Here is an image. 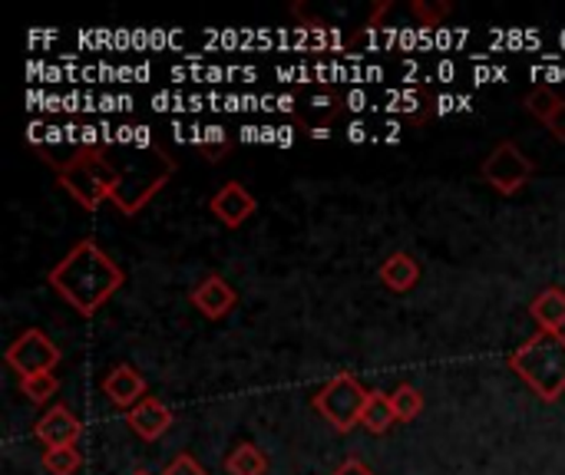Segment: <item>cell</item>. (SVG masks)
Returning <instances> with one entry per match:
<instances>
[{
  "label": "cell",
  "instance_id": "obj_7",
  "mask_svg": "<svg viewBox=\"0 0 565 475\" xmlns=\"http://www.w3.org/2000/svg\"><path fill=\"white\" fill-rule=\"evenodd\" d=\"M7 367L17 370L20 377H36V374H53L63 360L60 347L40 331V327H30L23 331L10 347H7Z\"/></svg>",
  "mask_w": 565,
  "mask_h": 475
},
{
  "label": "cell",
  "instance_id": "obj_8",
  "mask_svg": "<svg viewBox=\"0 0 565 475\" xmlns=\"http://www.w3.org/2000/svg\"><path fill=\"white\" fill-rule=\"evenodd\" d=\"M83 433V423L73 417L70 407L63 403H53L36 423H33V436L46 446V450H60V446H76Z\"/></svg>",
  "mask_w": 565,
  "mask_h": 475
},
{
  "label": "cell",
  "instance_id": "obj_19",
  "mask_svg": "<svg viewBox=\"0 0 565 475\" xmlns=\"http://www.w3.org/2000/svg\"><path fill=\"white\" fill-rule=\"evenodd\" d=\"M40 463H43V469L50 475H76L83 456H79L76 446H60V450H43Z\"/></svg>",
  "mask_w": 565,
  "mask_h": 475
},
{
  "label": "cell",
  "instance_id": "obj_2",
  "mask_svg": "<svg viewBox=\"0 0 565 475\" xmlns=\"http://www.w3.org/2000/svg\"><path fill=\"white\" fill-rule=\"evenodd\" d=\"M43 162L56 172V182L79 202V208L96 212L106 198H113L116 162L103 145H79L66 159H43Z\"/></svg>",
  "mask_w": 565,
  "mask_h": 475
},
{
  "label": "cell",
  "instance_id": "obj_23",
  "mask_svg": "<svg viewBox=\"0 0 565 475\" xmlns=\"http://www.w3.org/2000/svg\"><path fill=\"white\" fill-rule=\"evenodd\" d=\"M546 129H550V136H553L556 142H565V99L559 102V109L546 119Z\"/></svg>",
  "mask_w": 565,
  "mask_h": 475
},
{
  "label": "cell",
  "instance_id": "obj_21",
  "mask_svg": "<svg viewBox=\"0 0 565 475\" xmlns=\"http://www.w3.org/2000/svg\"><path fill=\"white\" fill-rule=\"evenodd\" d=\"M411 10H414V17H417L424 26H437L444 17H450V10H454V7H450L447 0H444V3H434V0H414V3H411Z\"/></svg>",
  "mask_w": 565,
  "mask_h": 475
},
{
  "label": "cell",
  "instance_id": "obj_10",
  "mask_svg": "<svg viewBox=\"0 0 565 475\" xmlns=\"http://www.w3.org/2000/svg\"><path fill=\"white\" fill-rule=\"evenodd\" d=\"M235 304H238V294L222 274H209L192 288V307L209 321H222Z\"/></svg>",
  "mask_w": 565,
  "mask_h": 475
},
{
  "label": "cell",
  "instance_id": "obj_24",
  "mask_svg": "<svg viewBox=\"0 0 565 475\" xmlns=\"http://www.w3.org/2000/svg\"><path fill=\"white\" fill-rule=\"evenodd\" d=\"M331 475H374V469H367L361 460H348L344 466H338Z\"/></svg>",
  "mask_w": 565,
  "mask_h": 475
},
{
  "label": "cell",
  "instance_id": "obj_12",
  "mask_svg": "<svg viewBox=\"0 0 565 475\" xmlns=\"http://www.w3.org/2000/svg\"><path fill=\"white\" fill-rule=\"evenodd\" d=\"M126 423H129V430H132L139 440L156 443V440H162V436L172 430L175 417H172V410H169L162 400L146 397L136 410H129V413H126Z\"/></svg>",
  "mask_w": 565,
  "mask_h": 475
},
{
  "label": "cell",
  "instance_id": "obj_9",
  "mask_svg": "<svg viewBox=\"0 0 565 475\" xmlns=\"http://www.w3.org/2000/svg\"><path fill=\"white\" fill-rule=\"evenodd\" d=\"M209 208H212V215H215L225 228H238V225H245V222L258 212V202H255V195H252L242 182H225V185L212 195Z\"/></svg>",
  "mask_w": 565,
  "mask_h": 475
},
{
  "label": "cell",
  "instance_id": "obj_13",
  "mask_svg": "<svg viewBox=\"0 0 565 475\" xmlns=\"http://www.w3.org/2000/svg\"><path fill=\"white\" fill-rule=\"evenodd\" d=\"M530 317L540 324V331L563 334L565 331V291L563 288H543L530 301Z\"/></svg>",
  "mask_w": 565,
  "mask_h": 475
},
{
  "label": "cell",
  "instance_id": "obj_25",
  "mask_svg": "<svg viewBox=\"0 0 565 475\" xmlns=\"http://www.w3.org/2000/svg\"><path fill=\"white\" fill-rule=\"evenodd\" d=\"M136 475H149V473H136Z\"/></svg>",
  "mask_w": 565,
  "mask_h": 475
},
{
  "label": "cell",
  "instance_id": "obj_4",
  "mask_svg": "<svg viewBox=\"0 0 565 475\" xmlns=\"http://www.w3.org/2000/svg\"><path fill=\"white\" fill-rule=\"evenodd\" d=\"M175 175V159L152 145V149H142V152H132L129 162H116V188H113V198L116 208L122 215H136L142 212L156 192H162L169 185V179Z\"/></svg>",
  "mask_w": 565,
  "mask_h": 475
},
{
  "label": "cell",
  "instance_id": "obj_15",
  "mask_svg": "<svg viewBox=\"0 0 565 475\" xmlns=\"http://www.w3.org/2000/svg\"><path fill=\"white\" fill-rule=\"evenodd\" d=\"M225 473L228 475H265L268 473V456L255 443H238L225 456Z\"/></svg>",
  "mask_w": 565,
  "mask_h": 475
},
{
  "label": "cell",
  "instance_id": "obj_18",
  "mask_svg": "<svg viewBox=\"0 0 565 475\" xmlns=\"http://www.w3.org/2000/svg\"><path fill=\"white\" fill-rule=\"evenodd\" d=\"M56 390H60V380H56V374H36V377H20V393L30 400V403H36V407H43V403H50L53 397H56Z\"/></svg>",
  "mask_w": 565,
  "mask_h": 475
},
{
  "label": "cell",
  "instance_id": "obj_11",
  "mask_svg": "<svg viewBox=\"0 0 565 475\" xmlns=\"http://www.w3.org/2000/svg\"><path fill=\"white\" fill-rule=\"evenodd\" d=\"M146 390H149V384H146V377L136 370V367H129V364H116L106 377H103V393L119 407V410H136L142 400H146Z\"/></svg>",
  "mask_w": 565,
  "mask_h": 475
},
{
  "label": "cell",
  "instance_id": "obj_3",
  "mask_svg": "<svg viewBox=\"0 0 565 475\" xmlns=\"http://www.w3.org/2000/svg\"><path fill=\"white\" fill-rule=\"evenodd\" d=\"M510 370L543 403H556L565 393V334L536 331L510 354Z\"/></svg>",
  "mask_w": 565,
  "mask_h": 475
},
{
  "label": "cell",
  "instance_id": "obj_5",
  "mask_svg": "<svg viewBox=\"0 0 565 475\" xmlns=\"http://www.w3.org/2000/svg\"><path fill=\"white\" fill-rule=\"evenodd\" d=\"M367 400H371V393L361 387V380L354 374H338L315 393V410L338 433H351L354 427H361Z\"/></svg>",
  "mask_w": 565,
  "mask_h": 475
},
{
  "label": "cell",
  "instance_id": "obj_20",
  "mask_svg": "<svg viewBox=\"0 0 565 475\" xmlns=\"http://www.w3.org/2000/svg\"><path fill=\"white\" fill-rule=\"evenodd\" d=\"M559 102H563V96H559L553 86H533V89L526 93V109H530L540 122H546V119L559 109Z\"/></svg>",
  "mask_w": 565,
  "mask_h": 475
},
{
  "label": "cell",
  "instance_id": "obj_1",
  "mask_svg": "<svg viewBox=\"0 0 565 475\" xmlns=\"http://www.w3.org/2000/svg\"><path fill=\"white\" fill-rule=\"evenodd\" d=\"M46 284L73 307L79 317H93L99 307L113 301V294L126 284V271L93 241L79 238L50 271Z\"/></svg>",
  "mask_w": 565,
  "mask_h": 475
},
{
  "label": "cell",
  "instance_id": "obj_6",
  "mask_svg": "<svg viewBox=\"0 0 565 475\" xmlns=\"http://www.w3.org/2000/svg\"><path fill=\"white\" fill-rule=\"evenodd\" d=\"M483 179H487V185L493 188V192H500V195H516L530 179H533V172H536V165L530 162V155L516 145V142H500L490 155H487V162H483Z\"/></svg>",
  "mask_w": 565,
  "mask_h": 475
},
{
  "label": "cell",
  "instance_id": "obj_17",
  "mask_svg": "<svg viewBox=\"0 0 565 475\" xmlns=\"http://www.w3.org/2000/svg\"><path fill=\"white\" fill-rule=\"evenodd\" d=\"M391 407H394V417L397 423H411L424 413V393L411 384H401L394 393H391Z\"/></svg>",
  "mask_w": 565,
  "mask_h": 475
},
{
  "label": "cell",
  "instance_id": "obj_14",
  "mask_svg": "<svg viewBox=\"0 0 565 475\" xmlns=\"http://www.w3.org/2000/svg\"><path fill=\"white\" fill-rule=\"evenodd\" d=\"M417 281H420V265H417L414 255L394 251L391 258H384V265H381V284H384L387 291L404 294V291H411Z\"/></svg>",
  "mask_w": 565,
  "mask_h": 475
},
{
  "label": "cell",
  "instance_id": "obj_22",
  "mask_svg": "<svg viewBox=\"0 0 565 475\" xmlns=\"http://www.w3.org/2000/svg\"><path fill=\"white\" fill-rule=\"evenodd\" d=\"M162 475H209L192 456H175L166 469H162Z\"/></svg>",
  "mask_w": 565,
  "mask_h": 475
},
{
  "label": "cell",
  "instance_id": "obj_16",
  "mask_svg": "<svg viewBox=\"0 0 565 475\" xmlns=\"http://www.w3.org/2000/svg\"><path fill=\"white\" fill-rule=\"evenodd\" d=\"M397 423L394 417V407H391V393H371L367 407H364V417H361V427L371 433V436H384L391 427Z\"/></svg>",
  "mask_w": 565,
  "mask_h": 475
}]
</instances>
